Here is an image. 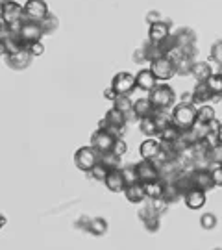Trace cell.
I'll list each match as a JSON object with an SVG mask.
<instances>
[{
  "label": "cell",
  "instance_id": "cell-1",
  "mask_svg": "<svg viewBox=\"0 0 222 250\" xmlns=\"http://www.w3.org/2000/svg\"><path fill=\"white\" fill-rule=\"evenodd\" d=\"M196 115H198V107L195 106V102H180L172 107L170 121L180 130H191L196 125Z\"/></svg>",
  "mask_w": 222,
  "mask_h": 250
},
{
  "label": "cell",
  "instance_id": "cell-2",
  "mask_svg": "<svg viewBox=\"0 0 222 250\" xmlns=\"http://www.w3.org/2000/svg\"><path fill=\"white\" fill-rule=\"evenodd\" d=\"M148 99H150V102L154 104L156 109H169L174 104L176 95H174V89L170 87L169 83L161 82L148 93Z\"/></svg>",
  "mask_w": 222,
  "mask_h": 250
},
{
  "label": "cell",
  "instance_id": "cell-3",
  "mask_svg": "<svg viewBox=\"0 0 222 250\" xmlns=\"http://www.w3.org/2000/svg\"><path fill=\"white\" fill-rule=\"evenodd\" d=\"M98 158H100V154H98V150L93 145L80 146L78 150L74 152V165L80 170H83V172H91V169L98 163Z\"/></svg>",
  "mask_w": 222,
  "mask_h": 250
},
{
  "label": "cell",
  "instance_id": "cell-4",
  "mask_svg": "<svg viewBox=\"0 0 222 250\" xmlns=\"http://www.w3.org/2000/svg\"><path fill=\"white\" fill-rule=\"evenodd\" d=\"M150 69L156 74L158 82H169L176 74V63L170 56H160L150 63Z\"/></svg>",
  "mask_w": 222,
  "mask_h": 250
},
{
  "label": "cell",
  "instance_id": "cell-5",
  "mask_svg": "<svg viewBox=\"0 0 222 250\" xmlns=\"http://www.w3.org/2000/svg\"><path fill=\"white\" fill-rule=\"evenodd\" d=\"M0 17L2 21L8 24V26H13V24H20L24 21V9L20 4H17L15 0H6V4L0 9Z\"/></svg>",
  "mask_w": 222,
  "mask_h": 250
},
{
  "label": "cell",
  "instance_id": "cell-6",
  "mask_svg": "<svg viewBox=\"0 0 222 250\" xmlns=\"http://www.w3.org/2000/svg\"><path fill=\"white\" fill-rule=\"evenodd\" d=\"M22 9H24V21H32V22H41L46 15H50L48 4L44 0H26Z\"/></svg>",
  "mask_w": 222,
  "mask_h": 250
},
{
  "label": "cell",
  "instance_id": "cell-7",
  "mask_svg": "<svg viewBox=\"0 0 222 250\" xmlns=\"http://www.w3.org/2000/svg\"><path fill=\"white\" fill-rule=\"evenodd\" d=\"M135 170L139 182H154V180H161V167H158V161L154 160H141L135 163Z\"/></svg>",
  "mask_w": 222,
  "mask_h": 250
},
{
  "label": "cell",
  "instance_id": "cell-8",
  "mask_svg": "<svg viewBox=\"0 0 222 250\" xmlns=\"http://www.w3.org/2000/svg\"><path fill=\"white\" fill-rule=\"evenodd\" d=\"M111 87L117 91V95H132L133 91L137 89L135 76L128 71L119 72V74L113 76V80H111Z\"/></svg>",
  "mask_w": 222,
  "mask_h": 250
},
{
  "label": "cell",
  "instance_id": "cell-9",
  "mask_svg": "<svg viewBox=\"0 0 222 250\" xmlns=\"http://www.w3.org/2000/svg\"><path fill=\"white\" fill-rule=\"evenodd\" d=\"M44 36L43 28L39 22H32V21H24L22 22V26L19 30V37H20V41L24 43V45H32V43H36V41H41V37Z\"/></svg>",
  "mask_w": 222,
  "mask_h": 250
},
{
  "label": "cell",
  "instance_id": "cell-10",
  "mask_svg": "<svg viewBox=\"0 0 222 250\" xmlns=\"http://www.w3.org/2000/svg\"><path fill=\"white\" fill-rule=\"evenodd\" d=\"M117 137L111 132H107L104 128H98L97 132L91 137V145L98 150V154H104V152L113 150V145H115Z\"/></svg>",
  "mask_w": 222,
  "mask_h": 250
},
{
  "label": "cell",
  "instance_id": "cell-11",
  "mask_svg": "<svg viewBox=\"0 0 222 250\" xmlns=\"http://www.w3.org/2000/svg\"><path fill=\"white\" fill-rule=\"evenodd\" d=\"M187 172L191 174V180H193V186H195V188L202 189L205 193L215 188L213 178H211V169H207V167H198V169L187 170Z\"/></svg>",
  "mask_w": 222,
  "mask_h": 250
},
{
  "label": "cell",
  "instance_id": "cell-12",
  "mask_svg": "<svg viewBox=\"0 0 222 250\" xmlns=\"http://www.w3.org/2000/svg\"><path fill=\"white\" fill-rule=\"evenodd\" d=\"M8 60V65L9 69H13V71H24V69H28L30 67V63H32V54H30V50L28 48H24V50H20V52H15V54H8L6 56Z\"/></svg>",
  "mask_w": 222,
  "mask_h": 250
},
{
  "label": "cell",
  "instance_id": "cell-13",
  "mask_svg": "<svg viewBox=\"0 0 222 250\" xmlns=\"http://www.w3.org/2000/svg\"><path fill=\"white\" fill-rule=\"evenodd\" d=\"M158 83H160V82L156 78V74L152 72V69H142V71H139L135 74V85H137V89L150 93Z\"/></svg>",
  "mask_w": 222,
  "mask_h": 250
},
{
  "label": "cell",
  "instance_id": "cell-14",
  "mask_svg": "<svg viewBox=\"0 0 222 250\" xmlns=\"http://www.w3.org/2000/svg\"><path fill=\"white\" fill-rule=\"evenodd\" d=\"M104 184H106V188L111 191V193H122L126 188V180L122 176V169L119 167V169H111L107 172L106 180H104Z\"/></svg>",
  "mask_w": 222,
  "mask_h": 250
},
{
  "label": "cell",
  "instance_id": "cell-15",
  "mask_svg": "<svg viewBox=\"0 0 222 250\" xmlns=\"http://www.w3.org/2000/svg\"><path fill=\"white\" fill-rule=\"evenodd\" d=\"M205 200H207L205 191H202V189L198 188L189 189L185 195H183V202H185V206L189 209H200V208H204Z\"/></svg>",
  "mask_w": 222,
  "mask_h": 250
},
{
  "label": "cell",
  "instance_id": "cell-16",
  "mask_svg": "<svg viewBox=\"0 0 222 250\" xmlns=\"http://www.w3.org/2000/svg\"><path fill=\"white\" fill-rule=\"evenodd\" d=\"M139 152H141V158L142 160H158L161 154V141L154 139V137H148L144 139L139 146Z\"/></svg>",
  "mask_w": 222,
  "mask_h": 250
},
{
  "label": "cell",
  "instance_id": "cell-17",
  "mask_svg": "<svg viewBox=\"0 0 222 250\" xmlns=\"http://www.w3.org/2000/svg\"><path fill=\"white\" fill-rule=\"evenodd\" d=\"M128 198V202H132V204H141L142 200L146 198V193H144V186H142V182H133V184H128L122 191Z\"/></svg>",
  "mask_w": 222,
  "mask_h": 250
},
{
  "label": "cell",
  "instance_id": "cell-18",
  "mask_svg": "<svg viewBox=\"0 0 222 250\" xmlns=\"http://www.w3.org/2000/svg\"><path fill=\"white\" fill-rule=\"evenodd\" d=\"M167 36H170V28L167 22H163V21L152 22L150 30H148V41H152V43H161Z\"/></svg>",
  "mask_w": 222,
  "mask_h": 250
},
{
  "label": "cell",
  "instance_id": "cell-19",
  "mask_svg": "<svg viewBox=\"0 0 222 250\" xmlns=\"http://www.w3.org/2000/svg\"><path fill=\"white\" fill-rule=\"evenodd\" d=\"M213 99H215L213 91L207 87V83H205V82H198L196 87L193 89V102L204 106V104H207L209 100H213Z\"/></svg>",
  "mask_w": 222,
  "mask_h": 250
},
{
  "label": "cell",
  "instance_id": "cell-20",
  "mask_svg": "<svg viewBox=\"0 0 222 250\" xmlns=\"http://www.w3.org/2000/svg\"><path fill=\"white\" fill-rule=\"evenodd\" d=\"M133 113L137 119H144L156 113V107L150 102V99H137L133 102Z\"/></svg>",
  "mask_w": 222,
  "mask_h": 250
},
{
  "label": "cell",
  "instance_id": "cell-21",
  "mask_svg": "<svg viewBox=\"0 0 222 250\" xmlns=\"http://www.w3.org/2000/svg\"><path fill=\"white\" fill-rule=\"evenodd\" d=\"M104 121H106L109 126H115V128H124L126 123H128V115H126V113H122L121 109H117V107H111V109L106 113V117H104Z\"/></svg>",
  "mask_w": 222,
  "mask_h": 250
},
{
  "label": "cell",
  "instance_id": "cell-22",
  "mask_svg": "<svg viewBox=\"0 0 222 250\" xmlns=\"http://www.w3.org/2000/svg\"><path fill=\"white\" fill-rule=\"evenodd\" d=\"M139 130H141V134H144L146 137L160 135V126H158V121H156V117L154 115L139 119Z\"/></svg>",
  "mask_w": 222,
  "mask_h": 250
},
{
  "label": "cell",
  "instance_id": "cell-23",
  "mask_svg": "<svg viewBox=\"0 0 222 250\" xmlns=\"http://www.w3.org/2000/svg\"><path fill=\"white\" fill-rule=\"evenodd\" d=\"M191 74L196 78V82H205L213 74V69H211V65L207 62H196L191 67Z\"/></svg>",
  "mask_w": 222,
  "mask_h": 250
},
{
  "label": "cell",
  "instance_id": "cell-24",
  "mask_svg": "<svg viewBox=\"0 0 222 250\" xmlns=\"http://www.w3.org/2000/svg\"><path fill=\"white\" fill-rule=\"evenodd\" d=\"M182 134V130L178 128L174 123H169L167 126H163L160 130V139L161 143H176L178 137Z\"/></svg>",
  "mask_w": 222,
  "mask_h": 250
},
{
  "label": "cell",
  "instance_id": "cell-25",
  "mask_svg": "<svg viewBox=\"0 0 222 250\" xmlns=\"http://www.w3.org/2000/svg\"><path fill=\"white\" fill-rule=\"evenodd\" d=\"M144 193L148 200L163 197V180H154V182H144Z\"/></svg>",
  "mask_w": 222,
  "mask_h": 250
},
{
  "label": "cell",
  "instance_id": "cell-26",
  "mask_svg": "<svg viewBox=\"0 0 222 250\" xmlns=\"http://www.w3.org/2000/svg\"><path fill=\"white\" fill-rule=\"evenodd\" d=\"M215 119V107L209 106V104H204V106L198 107V115H196V123L200 125H207Z\"/></svg>",
  "mask_w": 222,
  "mask_h": 250
},
{
  "label": "cell",
  "instance_id": "cell-27",
  "mask_svg": "<svg viewBox=\"0 0 222 250\" xmlns=\"http://www.w3.org/2000/svg\"><path fill=\"white\" fill-rule=\"evenodd\" d=\"M113 107L121 109L122 113H132L133 111V100L130 99V95H119L115 100H113Z\"/></svg>",
  "mask_w": 222,
  "mask_h": 250
},
{
  "label": "cell",
  "instance_id": "cell-28",
  "mask_svg": "<svg viewBox=\"0 0 222 250\" xmlns=\"http://www.w3.org/2000/svg\"><path fill=\"white\" fill-rule=\"evenodd\" d=\"M98 161H102V163H104V165H106L109 170H111V169H119V167H121V156H117L113 150L100 154Z\"/></svg>",
  "mask_w": 222,
  "mask_h": 250
},
{
  "label": "cell",
  "instance_id": "cell-29",
  "mask_svg": "<svg viewBox=\"0 0 222 250\" xmlns=\"http://www.w3.org/2000/svg\"><path fill=\"white\" fill-rule=\"evenodd\" d=\"M205 83H207V87L213 91L215 97H221L222 95V74L221 72H213L207 80H205Z\"/></svg>",
  "mask_w": 222,
  "mask_h": 250
},
{
  "label": "cell",
  "instance_id": "cell-30",
  "mask_svg": "<svg viewBox=\"0 0 222 250\" xmlns=\"http://www.w3.org/2000/svg\"><path fill=\"white\" fill-rule=\"evenodd\" d=\"M87 230L93 233V235H104V233L107 232V223L104 221V219H100V217L91 219V221H89Z\"/></svg>",
  "mask_w": 222,
  "mask_h": 250
},
{
  "label": "cell",
  "instance_id": "cell-31",
  "mask_svg": "<svg viewBox=\"0 0 222 250\" xmlns=\"http://www.w3.org/2000/svg\"><path fill=\"white\" fill-rule=\"evenodd\" d=\"M142 54H144V60H148V62H154V60H158L160 56H163V52H161V48L158 43H148V46H144V50H142Z\"/></svg>",
  "mask_w": 222,
  "mask_h": 250
},
{
  "label": "cell",
  "instance_id": "cell-32",
  "mask_svg": "<svg viewBox=\"0 0 222 250\" xmlns=\"http://www.w3.org/2000/svg\"><path fill=\"white\" fill-rule=\"evenodd\" d=\"M107 172H109V169H107L102 161H98L97 165L91 169V172H89V174H91L95 180H98V182H104V180H106V176H107Z\"/></svg>",
  "mask_w": 222,
  "mask_h": 250
},
{
  "label": "cell",
  "instance_id": "cell-33",
  "mask_svg": "<svg viewBox=\"0 0 222 250\" xmlns=\"http://www.w3.org/2000/svg\"><path fill=\"white\" fill-rule=\"evenodd\" d=\"M39 24H41V28H43L44 34H52L54 30L58 28V19H56V15H52V13H50V15H46V17H44Z\"/></svg>",
  "mask_w": 222,
  "mask_h": 250
},
{
  "label": "cell",
  "instance_id": "cell-34",
  "mask_svg": "<svg viewBox=\"0 0 222 250\" xmlns=\"http://www.w3.org/2000/svg\"><path fill=\"white\" fill-rule=\"evenodd\" d=\"M121 169H122V176H124V180H126V186H128V184H133V182H139L135 165H128V167H121Z\"/></svg>",
  "mask_w": 222,
  "mask_h": 250
},
{
  "label": "cell",
  "instance_id": "cell-35",
  "mask_svg": "<svg viewBox=\"0 0 222 250\" xmlns=\"http://www.w3.org/2000/svg\"><path fill=\"white\" fill-rule=\"evenodd\" d=\"M200 226L204 230H213L215 226H217V217L213 213H204L200 217Z\"/></svg>",
  "mask_w": 222,
  "mask_h": 250
},
{
  "label": "cell",
  "instance_id": "cell-36",
  "mask_svg": "<svg viewBox=\"0 0 222 250\" xmlns=\"http://www.w3.org/2000/svg\"><path fill=\"white\" fill-rule=\"evenodd\" d=\"M209 163H215V165H221L222 163V145H215L213 148L209 150Z\"/></svg>",
  "mask_w": 222,
  "mask_h": 250
},
{
  "label": "cell",
  "instance_id": "cell-37",
  "mask_svg": "<svg viewBox=\"0 0 222 250\" xmlns=\"http://www.w3.org/2000/svg\"><path fill=\"white\" fill-rule=\"evenodd\" d=\"M211 60H215V62L222 67V41H217V43L211 46Z\"/></svg>",
  "mask_w": 222,
  "mask_h": 250
},
{
  "label": "cell",
  "instance_id": "cell-38",
  "mask_svg": "<svg viewBox=\"0 0 222 250\" xmlns=\"http://www.w3.org/2000/svg\"><path fill=\"white\" fill-rule=\"evenodd\" d=\"M113 152H115L117 156H121V158L128 152V145H126V141L122 137H117L115 145H113Z\"/></svg>",
  "mask_w": 222,
  "mask_h": 250
},
{
  "label": "cell",
  "instance_id": "cell-39",
  "mask_svg": "<svg viewBox=\"0 0 222 250\" xmlns=\"http://www.w3.org/2000/svg\"><path fill=\"white\" fill-rule=\"evenodd\" d=\"M144 226H146V230H150V232H156V230L160 228V215H152V217H146V219H144Z\"/></svg>",
  "mask_w": 222,
  "mask_h": 250
},
{
  "label": "cell",
  "instance_id": "cell-40",
  "mask_svg": "<svg viewBox=\"0 0 222 250\" xmlns=\"http://www.w3.org/2000/svg\"><path fill=\"white\" fill-rule=\"evenodd\" d=\"M211 178H213L215 188H222V165H215L211 169Z\"/></svg>",
  "mask_w": 222,
  "mask_h": 250
},
{
  "label": "cell",
  "instance_id": "cell-41",
  "mask_svg": "<svg viewBox=\"0 0 222 250\" xmlns=\"http://www.w3.org/2000/svg\"><path fill=\"white\" fill-rule=\"evenodd\" d=\"M28 50H30V54L34 56V58H37V56H41V54L44 52V45L43 41H36V43H32V45L26 46Z\"/></svg>",
  "mask_w": 222,
  "mask_h": 250
},
{
  "label": "cell",
  "instance_id": "cell-42",
  "mask_svg": "<svg viewBox=\"0 0 222 250\" xmlns=\"http://www.w3.org/2000/svg\"><path fill=\"white\" fill-rule=\"evenodd\" d=\"M104 97H106L107 100H111V102H113V100H115L117 97H119V95H117V91L113 89V87H111V85H109V87H107V89L104 91Z\"/></svg>",
  "mask_w": 222,
  "mask_h": 250
},
{
  "label": "cell",
  "instance_id": "cell-43",
  "mask_svg": "<svg viewBox=\"0 0 222 250\" xmlns=\"http://www.w3.org/2000/svg\"><path fill=\"white\" fill-rule=\"evenodd\" d=\"M148 19H150V24L152 22H156V21H161V19H158V13H156V11H152L150 15L146 17V21H148Z\"/></svg>",
  "mask_w": 222,
  "mask_h": 250
},
{
  "label": "cell",
  "instance_id": "cell-44",
  "mask_svg": "<svg viewBox=\"0 0 222 250\" xmlns=\"http://www.w3.org/2000/svg\"><path fill=\"white\" fill-rule=\"evenodd\" d=\"M0 56H6V43H4V39H0Z\"/></svg>",
  "mask_w": 222,
  "mask_h": 250
},
{
  "label": "cell",
  "instance_id": "cell-45",
  "mask_svg": "<svg viewBox=\"0 0 222 250\" xmlns=\"http://www.w3.org/2000/svg\"><path fill=\"white\" fill-rule=\"evenodd\" d=\"M4 226H6V217L0 215V228H4Z\"/></svg>",
  "mask_w": 222,
  "mask_h": 250
},
{
  "label": "cell",
  "instance_id": "cell-46",
  "mask_svg": "<svg viewBox=\"0 0 222 250\" xmlns=\"http://www.w3.org/2000/svg\"><path fill=\"white\" fill-rule=\"evenodd\" d=\"M219 143L222 145V125H221V130H219Z\"/></svg>",
  "mask_w": 222,
  "mask_h": 250
},
{
  "label": "cell",
  "instance_id": "cell-47",
  "mask_svg": "<svg viewBox=\"0 0 222 250\" xmlns=\"http://www.w3.org/2000/svg\"><path fill=\"white\" fill-rule=\"evenodd\" d=\"M4 26H6V22H4V21H2V17H0V32L4 30Z\"/></svg>",
  "mask_w": 222,
  "mask_h": 250
},
{
  "label": "cell",
  "instance_id": "cell-48",
  "mask_svg": "<svg viewBox=\"0 0 222 250\" xmlns=\"http://www.w3.org/2000/svg\"><path fill=\"white\" fill-rule=\"evenodd\" d=\"M6 4V0H0V9H2V6Z\"/></svg>",
  "mask_w": 222,
  "mask_h": 250
},
{
  "label": "cell",
  "instance_id": "cell-49",
  "mask_svg": "<svg viewBox=\"0 0 222 250\" xmlns=\"http://www.w3.org/2000/svg\"><path fill=\"white\" fill-rule=\"evenodd\" d=\"M221 74H222V67H221Z\"/></svg>",
  "mask_w": 222,
  "mask_h": 250
},
{
  "label": "cell",
  "instance_id": "cell-50",
  "mask_svg": "<svg viewBox=\"0 0 222 250\" xmlns=\"http://www.w3.org/2000/svg\"><path fill=\"white\" fill-rule=\"evenodd\" d=\"M221 165H222V163H221Z\"/></svg>",
  "mask_w": 222,
  "mask_h": 250
}]
</instances>
